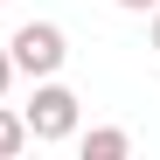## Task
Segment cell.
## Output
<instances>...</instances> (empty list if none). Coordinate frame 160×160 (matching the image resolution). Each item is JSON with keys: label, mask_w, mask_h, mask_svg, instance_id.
Instances as JSON below:
<instances>
[{"label": "cell", "mask_w": 160, "mask_h": 160, "mask_svg": "<svg viewBox=\"0 0 160 160\" xmlns=\"http://www.w3.org/2000/svg\"><path fill=\"white\" fill-rule=\"evenodd\" d=\"M7 56H14V70H28V77H56L63 56H70V42H63L56 21H21L14 42H7Z\"/></svg>", "instance_id": "6da1fadb"}, {"label": "cell", "mask_w": 160, "mask_h": 160, "mask_svg": "<svg viewBox=\"0 0 160 160\" xmlns=\"http://www.w3.org/2000/svg\"><path fill=\"white\" fill-rule=\"evenodd\" d=\"M21 118H28V139H42V146L49 139H70V132H77V91H63L56 77H42Z\"/></svg>", "instance_id": "7a4b0ae2"}, {"label": "cell", "mask_w": 160, "mask_h": 160, "mask_svg": "<svg viewBox=\"0 0 160 160\" xmlns=\"http://www.w3.org/2000/svg\"><path fill=\"white\" fill-rule=\"evenodd\" d=\"M132 153V139L118 125H98V132H84V160H125Z\"/></svg>", "instance_id": "3957f363"}, {"label": "cell", "mask_w": 160, "mask_h": 160, "mask_svg": "<svg viewBox=\"0 0 160 160\" xmlns=\"http://www.w3.org/2000/svg\"><path fill=\"white\" fill-rule=\"evenodd\" d=\"M21 146H28V118H21V112H7V104H0V160H14Z\"/></svg>", "instance_id": "277c9868"}, {"label": "cell", "mask_w": 160, "mask_h": 160, "mask_svg": "<svg viewBox=\"0 0 160 160\" xmlns=\"http://www.w3.org/2000/svg\"><path fill=\"white\" fill-rule=\"evenodd\" d=\"M7 84H14V56L0 49V98H7Z\"/></svg>", "instance_id": "5b68a950"}, {"label": "cell", "mask_w": 160, "mask_h": 160, "mask_svg": "<svg viewBox=\"0 0 160 160\" xmlns=\"http://www.w3.org/2000/svg\"><path fill=\"white\" fill-rule=\"evenodd\" d=\"M118 7H132V14H146V7H160V0H118Z\"/></svg>", "instance_id": "8992f818"}, {"label": "cell", "mask_w": 160, "mask_h": 160, "mask_svg": "<svg viewBox=\"0 0 160 160\" xmlns=\"http://www.w3.org/2000/svg\"><path fill=\"white\" fill-rule=\"evenodd\" d=\"M153 56H160V7H153Z\"/></svg>", "instance_id": "52a82bcc"}]
</instances>
